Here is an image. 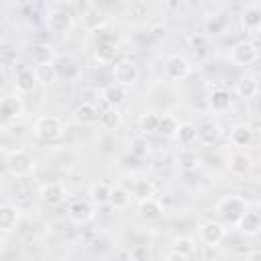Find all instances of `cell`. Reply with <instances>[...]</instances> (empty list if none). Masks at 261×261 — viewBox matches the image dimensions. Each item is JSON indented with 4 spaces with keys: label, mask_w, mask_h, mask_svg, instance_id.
<instances>
[{
    "label": "cell",
    "mask_w": 261,
    "mask_h": 261,
    "mask_svg": "<svg viewBox=\"0 0 261 261\" xmlns=\"http://www.w3.org/2000/svg\"><path fill=\"white\" fill-rule=\"evenodd\" d=\"M247 210H249V204H247V200L241 198V196H224V198H220V200L216 202V214H218L224 222L234 224V226H237V222L241 220V216H243Z\"/></svg>",
    "instance_id": "obj_1"
},
{
    "label": "cell",
    "mask_w": 261,
    "mask_h": 261,
    "mask_svg": "<svg viewBox=\"0 0 261 261\" xmlns=\"http://www.w3.org/2000/svg\"><path fill=\"white\" fill-rule=\"evenodd\" d=\"M73 27V14L69 10V4H53L47 12V29L53 35H65Z\"/></svg>",
    "instance_id": "obj_2"
},
{
    "label": "cell",
    "mask_w": 261,
    "mask_h": 261,
    "mask_svg": "<svg viewBox=\"0 0 261 261\" xmlns=\"http://www.w3.org/2000/svg\"><path fill=\"white\" fill-rule=\"evenodd\" d=\"M4 165L12 177H27L35 171V157L24 149H14L6 155Z\"/></svg>",
    "instance_id": "obj_3"
},
{
    "label": "cell",
    "mask_w": 261,
    "mask_h": 261,
    "mask_svg": "<svg viewBox=\"0 0 261 261\" xmlns=\"http://www.w3.org/2000/svg\"><path fill=\"white\" fill-rule=\"evenodd\" d=\"M33 133L39 141H57L61 135H63V122L59 116H53V114H43L35 120L33 124Z\"/></svg>",
    "instance_id": "obj_4"
},
{
    "label": "cell",
    "mask_w": 261,
    "mask_h": 261,
    "mask_svg": "<svg viewBox=\"0 0 261 261\" xmlns=\"http://www.w3.org/2000/svg\"><path fill=\"white\" fill-rule=\"evenodd\" d=\"M141 77V71H139V65L133 61V59H118L114 61L112 65V80L114 84L118 86H124V88H133Z\"/></svg>",
    "instance_id": "obj_5"
},
{
    "label": "cell",
    "mask_w": 261,
    "mask_h": 261,
    "mask_svg": "<svg viewBox=\"0 0 261 261\" xmlns=\"http://www.w3.org/2000/svg\"><path fill=\"white\" fill-rule=\"evenodd\" d=\"M257 59H259V49L253 41H239L230 47V61L234 65L247 67V65H253Z\"/></svg>",
    "instance_id": "obj_6"
},
{
    "label": "cell",
    "mask_w": 261,
    "mask_h": 261,
    "mask_svg": "<svg viewBox=\"0 0 261 261\" xmlns=\"http://www.w3.org/2000/svg\"><path fill=\"white\" fill-rule=\"evenodd\" d=\"M198 237L208 247H218L226 237V226L218 220H204L198 226Z\"/></svg>",
    "instance_id": "obj_7"
},
{
    "label": "cell",
    "mask_w": 261,
    "mask_h": 261,
    "mask_svg": "<svg viewBox=\"0 0 261 261\" xmlns=\"http://www.w3.org/2000/svg\"><path fill=\"white\" fill-rule=\"evenodd\" d=\"M192 65L184 55H169L163 63V73L169 82H181L190 75Z\"/></svg>",
    "instance_id": "obj_8"
},
{
    "label": "cell",
    "mask_w": 261,
    "mask_h": 261,
    "mask_svg": "<svg viewBox=\"0 0 261 261\" xmlns=\"http://www.w3.org/2000/svg\"><path fill=\"white\" fill-rule=\"evenodd\" d=\"M80 22L84 27V31L88 33H94V31H100L106 27L108 22V16L102 8H98L96 4H84V10H82V16H80Z\"/></svg>",
    "instance_id": "obj_9"
},
{
    "label": "cell",
    "mask_w": 261,
    "mask_h": 261,
    "mask_svg": "<svg viewBox=\"0 0 261 261\" xmlns=\"http://www.w3.org/2000/svg\"><path fill=\"white\" fill-rule=\"evenodd\" d=\"M39 198H41V202L47 204V206H59V204H63L65 198H67V188H65L63 181H57V179H55V181H47V184L41 186Z\"/></svg>",
    "instance_id": "obj_10"
},
{
    "label": "cell",
    "mask_w": 261,
    "mask_h": 261,
    "mask_svg": "<svg viewBox=\"0 0 261 261\" xmlns=\"http://www.w3.org/2000/svg\"><path fill=\"white\" fill-rule=\"evenodd\" d=\"M0 114L4 122H12L24 114V102L20 94H6L0 100Z\"/></svg>",
    "instance_id": "obj_11"
},
{
    "label": "cell",
    "mask_w": 261,
    "mask_h": 261,
    "mask_svg": "<svg viewBox=\"0 0 261 261\" xmlns=\"http://www.w3.org/2000/svg\"><path fill=\"white\" fill-rule=\"evenodd\" d=\"M253 157L247 153V151H232L228 155V161H226V167L228 171L234 175V177H245L251 173L253 169Z\"/></svg>",
    "instance_id": "obj_12"
},
{
    "label": "cell",
    "mask_w": 261,
    "mask_h": 261,
    "mask_svg": "<svg viewBox=\"0 0 261 261\" xmlns=\"http://www.w3.org/2000/svg\"><path fill=\"white\" fill-rule=\"evenodd\" d=\"M37 86H39V77H37L35 67L24 65V67H20L16 71V75H14V90H16V94H31V92L37 90Z\"/></svg>",
    "instance_id": "obj_13"
},
{
    "label": "cell",
    "mask_w": 261,
    "mask_h": 261,
    "mask_svg": "<svg viewBox=\"0 0 261 261\" xmlns=\"http://www.w3.org/2000/svg\"><path fill=\"white\" fill-rule=\"evenodd\" d=\"M228 143L234 147V151H245V147H249L253 143V130L249 124L245 122H237L230 126L228 130Z\"/></svg>",
    "instance_id": "obj_14"
},
{
    "label": "cell",
    "mask_w": 261,
    "mask_h": 261,
    "mask_svg": "<svg viewBox=\"0 0 261 261\" xmlns=\"http://www.w3.org/2000/svg\"><path fill=\"white\" fill-rule=\"evenodd\" d=\"M67 218L73 222V224H88L92 218H94V208L90 202L86 200H73L69 206H67Z\"/></svg>",
    "instance_id": "obj_15"
},
{
    "label": "cell",
    "mask_w": 261,
    "mask_h": 261,
    "mask_svg": "<svg viewBox=\"0 0 261 261\" xmlns=\"http://www.w3.org/2000/svg\"><path fill=\"white\" fill-rule=\"evenodd\" d=\"M237 228L245 234V237H257L261 232V212L259 210H247L241 220L237 222Z\"/></svg>",
    "instance_id": "obj_16"
},
{
    "label": "cell",
    "mask_w": 261,
    "mask_h": 261,
    "mask_svg": "<svg viewBox=\"0 0 261 261\" xmlns=\"http://www.w3.org/2000/svg\"><path fill=\"white\" fill-rule=\"evenodd\" d=\"M128 98V88L124 86H118V84H108L104 90H102V100L106 106L110 108H120Z\"/></svg>",
    "instance_id": "obj_17"
},
{
    "label": "cell",
    "mask_w": 261,
    "mask_h": 261,
    "mask_svg": "<svg viewBox=\"0 0 261 261\" xmlns=\"http://www.w3.org/2000/svg\"><path fill=\"white\" fill-rule=\"evenodd\" d=\"M208 106L212 112H226L232 106V94L226 88H214L208 96Z\"/></svg>",
    "instance_id": "obj_18"
},
{
    "label": "cell",
    "mask_w": 261,
    "mask_h": 261,
    "mask_svg": "<svg viewBox=\"0 0 261 261\" xmlns=\"http://www.w3.org/2000/svg\"><path fill=\"white\" fill-rule=\"evenodd\" d=\"M73 120L82 126H90L96 124L100 120V110L92 104V102H82L75 110H73Z\"/></svg>",
    "instance_id": "obj_19"
},
{
    "label": "cell",
    "mask_w": 261,
    "mask_h": 261,
    "mask_svg": "<svg viewBox=\"0 0 261 261\" xmlns=\"http://www.w3.org/2000/svg\"><path fill=\"white\" fill-rule=\"evenodd\" d=\"M259 80L255 77V75H251V73H245V75H241L239 77V82H237V94H239V98H243V100H251V98H255L257 94H259Z\"/></svg>",
    "instance_id": "obj_20"
},
{
    "label": "cell",
    "mask_w": 261,
    "mask_h": 261,
    "mask_svg": "<svg viewBox=\"0 0 261 261\" xmlns=\"http://www.w3.org/2000/svg\"><path fill=\"white\" fill-rule=\"evenodd\" d=\"M116 53H118L116 39L106 37V39H100L98 41V45H96V57H98L100 63H114Z\"/></svg>",
    "instance_id": "obj_21"
},
{
    "label": "cell",
    "mask_w": 261,
    "mask_h": 261,
    "mask_svg": "<svg viewBox=\"0 0 261 261\" xmlns=\"http://www.w3.org/2000/svg\"><path fill=\"white\" fill-rule=\"evenodd\" d=\"M18 218H20V210L14 204H2L0 206V228L4 234L16 226Z\"/></svg>",
    "instance_id": "obj_22"
},
{
    "label": "cell",
    "mask_w": 261,
    "mask_h": 261,
    "mask_svg": "<svg viewBox=\"0 0 261 261\" xmlns=\"http://www.w3.org/2000/svg\"><path fill=\"white\" fill-rule=\"evenodd\" d=\"M100 126L104 130H116L120 124H122V112L120 108H110L106 106L104 110H100Z\"/></svg>",
    "instance_id": "obj_23"
},
{
    "label": "cell",
    "mask_w": 261,
    "mask_h": 261,
    "mask_svg": "<svg viewBox=\"0 0 261 261\" xmlns=\"http://www.w3.org/2000/svg\"><path fill=\"white\" fill-rule=\"evenodd\" d=\"M110 194H112V186L108 181H96L90 186V202L92 204H110Z\"/></svg>",
    "instance_id": "obj_24"
},
{
    "label": "cell",
    "mask_w": 261,
    "mask_h": 261,
    "mask_svg": "<svg viewBox=\"0 0 261 261\" xmlns=\"http://www.w3.org/2000/svg\"><path fill=\"white\" fill-rule=\"evenodd\" d=\"M139 214L147 220H157L163 216V204L157 198H147V200L139 202Z\"/></svg>",
    "instance_id": "obj_25"
},
{
    "label": "cell",
    "mask_w": 261,
    "mask_h": 261,
    "mask_svg": "<svg viewBox=\"0 0 261 261\" xmlns=\"http://www.w3.org/2000/svg\"><path fill=\"white\" fill-rule=\"evenodd\" d=\"M220 137V126L212 120H206L204 124L198 126V141L204 145H212L216 143V139Z\"/></svg>",
    "instance_id": "obj_26"
},
{
    "label": "cell",
    "mask_w": 261,
    "mask_h": 261,
    "mask_svg": "<svg viewBox=\"0 0 261 261\" xmlns=\"http://www.w3.org/2000/svg\"><path fill=\"white\" fill-rule=\"evenodd\" d=\"M35 71H37L39 84H43V86L55 84V82H57V75H59V71H57V67H55V63H53V61L35 65Z\"/></svg>",
    "instance_id": "obj_27"
},
{
    "label": "cell",
    "mask_w": 261,
    "mask_h": 261,
    "mask_svg": "<svg viewBox=\"0 0 261 261\" xmlns=\"http://www.w3.org/2000/svg\"><path fill=\"white\" fill-rule=\"evenodd\" d=\"M110 206L114 210H126L130 206V192L126 188H122V186H112Z\"/></svg>",
    "instance_id": "obj_28"
},
{
    "label": "cell",
    "mask_w": 261,
    "mask_h": 261,
    "mask_svg": "<svg viewBox=\"0 0 261 261\" xmlns=\"http://www.w3.org/2000/svg\"><path fill=\"white\" fill-rule=\"evenodd\" d=\"M241 22L247 31H257L261 27V8L259 6H249L241 14Z\"/></svg>",
    "instance_id": "obj_29"
},
{
    "label": "cell",
    "mask_w": 261,
    "mask_h": 261,
    "mask_svg": "<svg viewBox=\"0 0 261 261\" xmlns=\"http://www.w3.org/2000/svg\"><path fill=\"white\" fill-rule=\"evenodd\" d=\"M179 124L181 122L173 114H163L161 120H159V130L157 133H161L167 139H175L177 137V130H179Z\"/></svg>",
    "instance_id": "obj_30"
},
{
    "label": "cell",
    "mask_w": 261,
    "mask_h": 261,
    "mask_svg": "<svg viewBox=\"0 0 261 261\" xmlns=\"http://www.w3.org/2000/svg\"><path fill=\"white\" fill-rule=\"evenodd\" d=\"M175 139L179 141V145L190 147V145H192V143L198 139V126H196V124H192V122H181Z\"/></svg>",
    "instance_id": "obj_31"
},
{
    "label": "cell",
    "mask_w": 261,
    "mask_h": 261,
    "mask_svg": "<svg viewBox=\"0 0 261 261\" xmlns=\"http://www.w3.org/2000/svg\"><path fill=\"white\" fill-rule=\"evenodd\" d=\"M133 196L139 202H143L147 198H155V184L151 179H137L135 188H133Z\"/></svg>",
    "instance_id": "obj_32"
},
{
    "label": "cell",
    "mask_w": 261,
    "mask_h": 261,
    "mask_svg": "<svg viewBox=\"0 0 261 261\" xmlns=\"http://www.w3.org/2000/svg\"><path fill=\"white\" fill-rule=\"evenodd\" d=\"M159 120H161V114L149 110V112L141 114V118H139V128H141L143 133H155V130H159Z\"/></svg>",
    "instance_id": "obj_33"
},
{
    "label": "cell",
    "mask_w": 261,
    "mask_h": 261,
    "mask_svg": "<svg viewBox=\"0 0 261 261\" xmlns=\"http://www.w3.org/2000/svg\"><path fill=\"white\" fill-rule=\"evenodd\" d=\"M173 251H177V253H181V255H186V257H190V255H194L196 253V249H198V245H196V241L194 239H190V237H175L173 239V247H171Z\"/></svg>",
    "instance_id": "obj_34"
},
{
    "label": "cell",
    "mask_w": 261,
    "mask_h": 261,
    "mask_svg": "<svg viewBox=\"0 0 261 261\" xmlns=\"http://www.w3.org/2000/svg\"><path fill=\"white\" fill-rule=\"evenodd\" d=\"M177 163H179L181 169H194V167L198 165V155H196L190 147H186L184 151H179V155H177Z\"/></svg>",
    "instance_id": "obj_35"
},
{
    "label": "cell",
    "mask_w": 261,
    "mask_h": 261,
    "mask_svg": "<svg viewBox=\"0 0 261 261\" xmlns=\"http://www.w3.org/2000/svg\"><path fill=\"white\" fill-rule=\"evenodd\" d=\"M31 53H33V59H35L37 65H39V63H49L51 57H53L51 45H35Z\"/></svg>",
    "instance_id": "obj_36"
},
{
    "label": "cell",
    "mask_w": 261,
    "mask_h": 261,
    "mask_svg": "<svg viewBox=\"0 0 261 261\" xmlns=\"http://www.w3.org/2000/svg\"><path fill=\"white\" fill-rule=\"evenodd\" d=\"M133 261H153V249L149 245H135L130 249Z\"/></svg>",
    "instance_id": "obj_37"
},
{
    "label": "cell",
    "mask_w": 261,
    "mask_h": 261,
    "mask_svg": "<svg viewBox=\"0 0 261 261\" xmlns=\"http://www.w3.org/2000/svg\"><path fill=\"white\" fill-rule=\"evenodd\" d=\"M147 141L143 139V137H135L133 141H130V153L133 155H137V157H143L145 153H147Z\"/></svg>",
    "instance_id": "obj_38"
},
{
    "label": "cell",
    "mask_w": 261,
    "mask_h": 261,
    "mask_svg": "<svg viewBox=\"0 0 261 261\" xmlns=\"http://www.w3.org/2000/svg\"><path fill=\"white\" fill-rule=\"evenodd\" d=\"M163 261H188V257L186 255H181V253H177V251H169L167 255H165V259Z\"/></svg>",
    "instance_id": "obj_39"
},
{
    "label": "cell",
    "mask_w": 261,
    "mask_h": 261,
    "mask_svg": "<svg viewBox=\"0 0 261 261\" xmlns=\"http://www.w3.org/2000/svg\"><path fill=\"white\" fill-rule=\"evenodd\" d=\"M247 261H261V249L251 251V253L247 255Z\"/></svg>",
    "instance_id": "obj_40"
}]
</instances>
